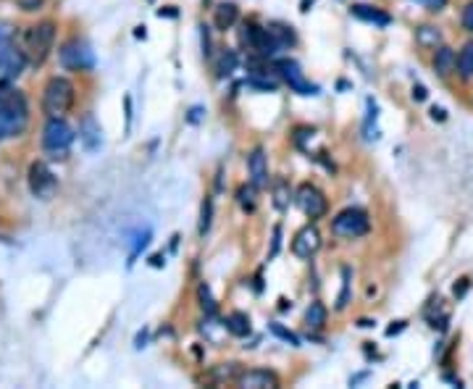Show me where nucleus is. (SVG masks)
Here are the masks:
<instances>
[{
    "instance_id": "1",
    "label": "nucleus",
    "mask_w": 473,
    "mask_h": 389,
    "mask_svg": "<svg viewBox=\"0 0 473 389\" xmlns=\"http://www.w3.org/2000/svg\"><path fill=\"white\" fill-rule=\"evenodd\" d=\"M77 100V87L66 77H51L42 87V113L48 119H63Z\"/></svg>"
},
{
    "instance_id": "2",
    "label": "nucleus",
    "mask_w": 473,
    "mask_h": 389,
    "mask_svg": "<svg viewBox=\"0 0 473 389\" xmlns=\"http://www.w3.org/2000/svg\"><path fill=\"white\" fill-rule=\"evenodd\" d=\"M30 124V103L19 90H11L0 103V140H13L24 134Z\"/></svg>"
},
{
    "instance_id": "3",
    "label": "nucleus",
    "mask_w": 473,
    "mask_h": 389,
    "mask_svg": "<svg viewBox=\"0 0 473 389\" xmlns=\"http://www.w3.org/2000/svg\"><path fill=\"white\" fill-rule=\"evenodd\" d=\"M56 21H40L30 30L24 32V40H21V50L30 60L32 66H42L48 56L53 53V45H56Z\"/></svg>"
},
{
    "instance_id": "4",
    "label": "nucleus",
    "mask_w": 473,
    "mask_h": 389,
    "mask_svg": "<svg viewBox=\"0 0 473 389\" xmlns=\"http://www.w3.org/2000/svg\"><path fill=\"white\" fill-rule=\"evenodd\" d=\"M74 142V129L63 119H48L42 129V148L51 153L53 160L69 158V148Z\"/></svg>"
},
{
    "instance_id": "5",
    "label": "nucleus",
    "mask_w": 473,
    "mask_h": 389,
    "mask_svg": "<svg viewBox=\"0 0 473 389\" xmlns=\"http://www.w3.org/2000/svg\"><path fill=\"white\" fill-rule=\"evenodd\" d=\"M58 60L63 69L69 71H92L95 69V53H92L90 42L82 37H71L60 45Z\"/></svg>"
},
{
    "instance_id": "6",
    "label": "nucleus",
    "mask_w": 473,
    "mask_h": 389,
    "mask_svg": "<svg viewBox=\"0 0 473 389\" xmlns=\"http://www.w3.org/2000/svg\"><path fill=\"white\" fill-rule=\"evenodd\" d=\"M240 42H242V48L258 53L261 58H271V56H276V53L282 50V45L271 37L268 27H258V24H242Z\"/></svg>"
},
{
    "instance_id": "7",
    "label": "nucleus",
    "mask_w": 473,
    "mask_h": 389,
    "mask_svg": "<svg viewBox=\"0 0 473 389\" xmlns=\"http://www.w3.org/2000/svg\"><path fill=\"white\" fill-rule=\"evenodd\" d=\"M368 229H371V219L363 208H344L332 221V231L344 240H358L363 234H368Z\"/></svg>"
},
{
    "instance_id": "8",
    "label": "nucleus",
    "mask_w": 473,
    "mask_h": 389,
    "mask_svg": "<svg viewBox=\"0 0 473 389\" xmlns=\"http://www.w3.org/2000/svg\"><path fill=\"white\" fill-rule=\"evenodd\" d=\"M30 190L34 198L40 200H51L58 190V179H56V174L48 169V163H42V160H34L30 166Z\"/></svg>"
},
{
    "instance_id": "9",
    "label": "nucleus",
    "mask_w": 473,
    "mask_h": 389,
    "mask_svg": "<svg viewBox=\"0 0 473 389\" xmlns=\"http://www.w3.org/2000/svg\"><path fill=\"white\" fill-rule=\"evenodd\" d=\"M294 203H297V208L308 216V219H321L326 208H329V203L323 198V192L316 187V184H300L297 192H294Z\"/></svg>"
},
{
    "instance_id": "10",
    "label": "nucleus",
    "mask_w": 473,
    "mask_h": 389,
    "mask_svg": "<svg viewBox=\"0 0 473 389\" xmlns=\"http://www.w3.org/2000/svg\"><path fill=\"white\" fill-rule=\"evenodd\" d=\"M27 56L19 45L8 42L6 48H0V82H16L27 69Z\"/></svg>"
},
{
    "instance_id": "11",
    "label": "nucleus",
    "mask_w": 473,
    "mask_h": 389,
    "mask_svg": "<svg viewBox=\"0 0 473 389\" xmlns=\"http://www.w3.org/2000/svg\"><path fill=\"white\" fill-rule=\"evenodd\" d=\"M276 71H279V77L290 84V90L300 92V95H316V92H318V87L308 82V77H305V71L300 69L297 60L292 58L279 60V63H276Z\"/></svg>"
},
{
    "instance_id": "12",
    "label": "nucleus",
    "mask_w": 473,
    "mask_h": 389,
    "mask_svg": "<svg viewBox=\"0 0 473 389\" xmlns=\"http://www.w3.org/2000/svg\"><path fill=\"white\" fill-rule=\"evenodd\" d=\"M318 248H321V234H318V229H316L313 224L302 227V229L294 234L292 253L297 258H313V255L318 253Z\"/></svg>"
},
{
    "instance_id": "13",
    "label": "nucleus",
    "mask_w": 473,
    "mask_h": 389,
    "mask_svg": "<svg viewBox=\"0 0 473 389\" xmlns=\"http://www.w3.org/2000/svg\"><path fill=\"white\" fill-rule=\"evenodd\" d=\"M237 387H242V389H276V387H279V376H276L273 371L252 369V371H245V374H240Z\"/></svg>"
},
{
    "instance_id": "14",
    "label": "nucleus",
    "mask_w": 473,
    "mask_h": 389,
    "mask_svg": "<svg viewBox=\"0 0 473 389\" xmlns=\"http://www.w3.org/2000/svg\"><path fill=\"white\" fill-rule=\"evenodd\" d=\"M79 140H82V145H84V150H87V153L101 150L103 129H101V124H98V119H95L92 113H84V116H82V121H79Z\"/></svg>"
},
{
    "instance_id": "15",
    "label": "nucleus",
    "mask_w": 473,
    "mask_h": 389,
    "mask_svg": "<svg viewBox=\"0 0 473 389\" xmlns=\"http://www.w3.org/2000/svg\"><path fill=\"white\" fill-rule=\"evenodd\" d=\"M247 171H250V181L258 187V190L268 184V158H266L263 148H255L250 153V158H247Z\"/></svg>"
},
{
    "instance_id": "16",
    "label": "nucleus",
    "mask_w": 473,
    "mask_h": 389,
    "mask_svg": "<svg viewBox=\"0 0 473 389\" xmlns=\"http://www.w3.org/2000/svg\"><path fill=\"white\" fill-rule=\"evenodd\" d=\"M350 13H353L355 19L373 24V27H389V24H392V16H389V13H384V11L376 8V6H365V3H353Z\"/></svg>"
},
{
    "instance_id": "17",
    "label": "nucleus",
    "mask_w": 473,
    "mask_h": 389,
    "mask_svg": "<svg viewBox=\"0 0 473 389\" xmlns=\"http://www.w3.org/2000/svg\"><path fill=\"white\" fill-rule=\"evenodd\" d=\"M240 19V8L234 6V3H219L216 8H213V24H216V30H232L234 24Z\"/></svg>"
},
{
    "instance_id": "18",
    "label": "nucleus",
    "mask_w": 473,
    "mask_h": 389,
    "mask_svg": "<svg viewBox=\"0 0 473 389\" xmlns=\"http://www.w3.org/2000/svg\"><path fill=\"white\" fill-rule=\"evenodd\" d=\"M455 69H458V56H455V50L439 45V48H436V56H434V71H436L439 77H450Z\"/></svg>"
},
{
    "instance_id": "19",
    "label": "nucleus",
    "mask_w": 473,
    "mask_h": 389,
    "mask_svg": "<svg viewBox=\"0 0 473 389\" xmlns=\"http://www.w3.org/2000/svg\"><path fill=\"white\" fill-rule=\"evenodd\" d=\"M223 326H226V331L229 334H234V337H247L250 334V319L245 316V313H229L226 316V321H223Z\"/></svg>"
},
{
    "instance_id": "20",
    "label": "nucleus",
    "mask_w": 473,
    "mask_h": 389,
    "mask_svg": "<svg viewBox=\"0 0 473 389\" xmlns=\"http://www.w3.org/2000/svg\"><path fill=\"white\" fill-rule=\"evenodd\" d=\"M305 324H308V329H323V324H326V308H323L321 302L316 300L311 302V308L305 310Z\"/></svg>"
},
{
    "instance_id": "21",
    "label": "nucleus",
    "mask_w": 473,
    "mask_h": 389,
    "mask_svg": "<svg viewBox=\"0 0 473 389\" xmlns=\"http://www.w3.org/2000/svg\"><path fill=\"white\" fill-rule=\"evenodd\" d=\"M290 203H292V192H290V184L284 179H276L273 181V205L279 210H287L290 208Z\"/></svg>"
},
{
    "instance_id": "22",
    "label": "nucleus",
    "mask_w": 473,
    "mask_h": 389,
    "mask_svg": "<svg viewBox=\"0 0 473 389\" xmlns=\"http://www.w3.org/2000/svg\"><path fill=\"white\" fill-rule=\"evenodd\" d=\"M240 363H219L216 369L211 371V376L216 381H234L237 384V379H240Z\"/></svg>"
},
{
    "instance_id": "23",
    "label": "nucleus",
    "mask_w": 473,
    "mask_h": 389,
    "mask_svg": "<svg viewBox=\"0 0 473 389\" xmlns=\"http://www.w3.org/2000/svg\"><path fill=\"white\" fill-rule=\"evenodd\" d=\"M415 40L423 48H439L442 45V32L434 30V27H421V30L415 32Z\"/></svg>"
},
{
    "instance_id": "24",
    "label": "nucleus",
    "mask_w": 473,
    "mask_h": 389,
    "mask_svg": "<svg viewBox=\"0 0 473 389\" xmlns=\"http://www.w3.org/2000/svg\"><path fill=\"white\" fill-rule=\"evenodd\" d=\"M268 32H271V37L279 42L282 48H287V45H294V42H297L292 27H287V24H268Z\"/></svg>"
},
{
    "instance_id": "25",
    "label": "nucleus",
    "mask_w": 473,
    "mask_h": 389,
    "mask_svg": "<svg viewBox=\"0 0 473 389\" xmlns=\"http://www.w3.org/2000/svg\"><path fill=\"white\" fill-rule=\"evenodd\" d=\"M458 71H460V77H473V40L465 42L463 50H460V56H458Z\"/></svg>"
},
{
    "instance_id": "26",
    "label": "nucleus",
    "mask_w": 473,
    "mask_h": 389,
    "mask_svg": "<svg viewBox=\"0 0 473 389\" xmlns=\"http://www.w3.org/2000/svg\"><path fill=\"white\" fill-rule=\"evenodd\" d=\"M237 69V56H234V50H221V56H219V63H216V71H219V77H229L232 71Z\"/></svg>"
},
{
    "instance_id": "27",
    "label": "nucleus",
    "mask_w": 473,
    "mask_h": 389,
    "mask_svg": "<svg viewBox=\"0 0 473 389\" xmlns=\"http://www.w3.org/2000/svg\"><path fill=\"white\" fill-rule=\"evenodd\" d=\"M197 300H200L202 310H205V316H216V300L211 295V287L202 281L200 287H197Z\"/></svg>"
},
{
    "instance_id": "28",
    "label": "nucleus",
    "mask_w": 473,
    "mask_h": 389,
    "mask_svg": "<svg viewBox=\"0 0 473 389\" xmlns=\"http://www.w3.org/2000/svg\"><path fill=\"white\" fill-rule=\"evenodd\" d=\"M350 284H353V271L342 269V292H339V300H337V310L347 308V302H350Z\"/></svg>"
},
{
    "instance_id": "29",
    "label": "nucleus",
    "mask_w": 473,
    "mask_h": 389,
    "mask_svg": "<svg viewBox=\"0 0 473 389\" xmlns=\"http://www.w3.org/2000/svg\"><path fill=\"white\" fill-rule=\"evenodd\" d=\"M255 190H258V187H255V184H252L250 181V187H240V190H237V200H240V205L245 210H255Z\"/></svg>"
},
{
    "instance_id": "30",
    "label": "nucleus",
    "mask_w": 473,
    "mask_h": 389,
    "mask_svg": "<svg viewBox=\"0 0 473 389\" xmlns=\"http://www.w3.org/2000/svg\"><path fill=\"white\" fill-rule=\"evenodd\" d=\"M211 221H213V200L205 198V203H202V210H200V237H205L208 234V229H211Z\"/></svg>"
},
{
    "instance_id": "31",
    "label": "nucleus",
    "mask_w": 473,
    "mask_h": 389,
    "mask_svg": "<svg viewBox=\"0 0 473 389\" xmlns=\"http://www.w3.org/2000/svg\"><path fill=\"white\" fill-rule=\"evenodd\" d=\"M271 331L276 334V337H279V340L290 342L292 347H297V345H300V337H297V334H292L290 329H284L282 324H271Z\"/></svg>"
},
{
    "instance_id": "32",
    "label": "nucleus",
    "mask_w": 473,
    "mask_h": 389,
    "mask_svg": "<svg viewBox=\"0 0 473 389\" xmlns=\"http://www.w3.org/2000/svg\"><path fill=\"white\" fill-rule=\"evenodd\" d=\"M8 42H13V27L8 21H0V48H6Z\"/></svg>"
},
{
    "instance_id": "33",
    "label": "nucleus",
    "mask_w": 473,
    "mask_h": 389,
    "mask_svg": "<svg viewBox=\"0 0 473 389\" xmlns=\"http://www.w3.org/2000/svg\"><path fill=\"white\" fill-rule=\"evenodd\" d=\"M463 27L468 32H473V0L463 8Z\"/></svg>"
},
{
    "instance_id": "34",
    "label": "nucleus",
    "mask_w": 473,
    "mask_h": 389,
    "mask_svg": "<svg viewBox=\"0 0 473 389\" xmlns=\"http://www.w3.org/2000/svg\"><path fill=\"white\" fill-rule=\"evenodd\" d=\"M418 3H423L429 11H442L447 6V0H418Z\"/></svg>"
},
{
    "instance_id": "35",
    "label": "nucleus",
    "mask_w": 473,
    "mask_h": 389,
    "mask_svg": "<svg viewBox=\"0 0 473 389\" xmlns=\"http://www.w3.org/2000/svg\"><path fill=\"white\" fill-rule=\"evenodd\" d=\"M202 30V53L211 56V34H208V27H200Z\"/></svg>"
},
{
    "instance_id": "36",
    "label": "nucleus",
    "mask_w": 473,
    "mask_h": 389,
    "mask_svg": "<svg viewBox=\"0 0 473 389\" xmlns=\"http://www.w3.org/2000/svg\"><path fill=\"white\" fill-rule=\"evenodd\" d=\"M279 245H282V229H279V227H276V229H273V245H271V258H273V255H276V253H279Z\"/></svg>"
},
{
    "instance_id": "37",
    "label": "nucleus",
    "mask_w": 473,
    "mask_h": 389,
    "mask_svg": "<svg viewBox=\"0 0 473 389\" xmlns=\"http://www.w3.org/2000/svg\"><path fill=\"white\" fill-rule=\"evenodd\" d=\"M426 95H429V92H426V87H423V84H415V87H413V100H418V103H421V100H426Z\"/></svg>"
},
{
    "instance_id": "38",
    "label": "nucleus",
    "mask_w": 473,
    "mask_h": 389,
    "mask_svg": "<svg viewBox=\"0 0 473 389\" xmlns=\"http://www.w3.org/2000/svg\"><path fill=\"white\" fill-rule=\"evenodd\" d=\"M432 116H434V119L444 121V110L442 108H432Z\"/></svg>"
}]
</instances>
